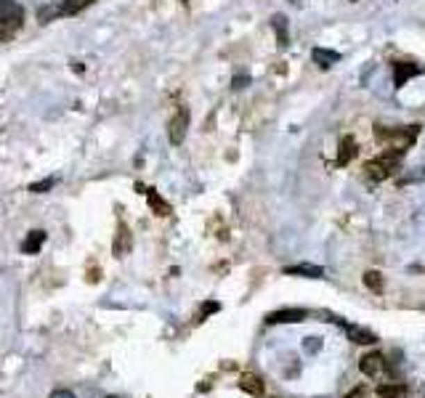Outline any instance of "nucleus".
Wrapping results in <instances>:
<instances>
[{"mask_svg": "<svg viewBox=\"0 0 425 398\" xmlns=\"http://www.w3.org/2000/svg\"><path fill=\"white\" fill-rule=\"evenodd\" d=\"M420 128L417 125H410V128H385V125H375V138L380 144H388V151L394 154H407V149L415 144Z\"/></svg>", "mask_w": 425, "mask_h": 398, "instance_id": "1", "label": "nucleus"}, {"mask_svg": "<svg viewBox=\"0 0 425 398\" xmlns=\"http://www.w3.org/2000/svg\"><path fill=\"white\" fill-rule=\"evenodd\" d=\"M24 24V8L16 0H0V43L14 40Z\"/></svg>", "mask_w": 425, "mask_h": 398, "instance_id": "2", "label": "nucleus"}, {"mask_svg": "<svg viewBox=\"0 0 425 398\" xmlns=\"http://www.w3.org/2000/svg\"><path fill=\"white\" fill-rule=\"evenodd\" d=\"M186 131H189V109H178V112L170 117V122H167V138H170V144H173V147L183 144Z\"/></svg>", "mask_w": 425, "mask_h": 398, "instance_id": "3", "label": "nucleus"}, {"mask_svg": "<svg viewBox=\"0 0 425 398\" xmlns=\"http://www.w3.org/2000/svg\"><path fill=\"white\" fill-rule=\"evenodd\" d=\"M308 316L306 308H285V310H274L266 316V324H295V322H303Z\"/></svg>", "mask_w": 425, "mask_h": 398, "instance_id": "4", "label": "nucleus"}, {"mask_svg": "<svg viewBox=\"0 0 425 398\" xmlns=\"http://www.w3.org/2000/svg\"><path fill=\"white\" fill-rule=\"evenodd\" d=\"M417 74H423V67H417V64H404V61H399L394 67V83L396 88H401V85H407L412 77H417Z\"/></svg>", "mask_w": 425, "mask_h": 398, "instance_id": "5", "label": "nucleus"}, {"mask_svg": "<svg viewBox=\"0 0 425 398\" xmlns=\"http://www.w3.org/2000/svg\"><path fill=\"white\" fill-rule=\"evenodd\" d=\"M131 244H133L131 231H128V226H125V223H120V226H117V234H115V244H112L115 258H125V255L131 252Z\"/></svg>", "mask_w": 425, "mask_h": 398, "instance_id": "6", "label": "nucleus"}, {"mask_svg": "<svg viewBox=\"0 0 425 398\" xmlns=\"http://www.w3.org/2000/svg\"><path fill=\"white\" fill-rule=\"evenodd\" d=\"M285 274L288 276H306V279H322L324 276V268L314 263H298V265H288Z\"/></svg>", "mask_w": 425, "mask_h": 398, "instance_id": "7", "label": "nucleus"}, {"mask_svg": "<svg viewBox=\"0 0 425 398\" xmlns=\"http://www.w3.org/2000/svg\"><path fill=\"white\" fill-rule=\"evenodd\" d=\"M359 369H362V374H367V377H378L380 372L385 369V358H383V354H367L359 361Z\"/></svg>", "mask_w": 425, "mask_h": 398, "instance_id": "8", "label": "nucleus"}, {"mask_svg": "<svg viewBox=\"0 0 425 398\" xmlns=\"http://www.w3.org/2000/svg\"><path fill=\"white\" fill-rule=\"evenodd\" d=\"M240 388H242L244 393H250V396H263V390H266L263 380H260L258 374H253V372H244L242 377H240Z\"/></svg>", "mask_w": 425, "mask_h": 398, "instance_id": "9", "label": "nucleus"}, {"mask_svg": "<svg viewBox=\"0 0 425 398\" xmlns=\"http://www.w3.org/2000/svg\"><path fill=\"white\" fill-rule=\"evenodd\" d=\"M356 138L353 135H343V141H340V149H338V165H349L353 157H356Z\"/></svg>", "mask_w": 425, "mask_h": 398, "instance_id": "10", "label": "nucleus"}, {"mask_svg": "<svg viewBox=\"0 0 425 398\" xmlns=\"http://www.w3.org/2000/svg\"><path fill=\"white\" fill-rule=\"evenodd\" d=\"M43 244H46V231L38 229V231H30L27 239L22 242V252H24V255H38Z\"/></svg>", "mask_w": 425, "mask_h": 398, "instance_id": "11", "label": "nucleus"}, {"mask_svg": "<svg viewBox=\"0 0 425 398\" xmlns=\"http://www.w3.org/2000/svg\"><path fill=\"white\" fill-rule=\"evenodd\" d=\"M311 56H314V61H317L322 69H330L333 64L340 61V53H338V51H330V48H314Z\"/></svg>", "mask_w": 425, "mask_h": 398, "instance_id": "12", "label": "nucleus"}, {"mask_svg": "<svg viewBox=\"0 0 425 398\" xmlns=\"http://www.w3.org/2000/svg\"><path fill=\"white\" fill-rule=\"evenodd\" d=\"M144 194H147V199H149V207L154 210V215H160V218H167V215H170V205H167L165 199L154 192V189H144Z\"/></svg>", "mask_w": 425, "mask_h": 398, "instance_id": "13", "label": "nucleus"}, {"mask_svg": "<svg viewBox=\"0 0 425 398\" xmlns=\"http://www.w3.org/2000/svg\"><path fill=\"white\" fill-rule=\"evenodd\" d=\"M272 27H274V32H276V40H279V45H282V48H288V45H290L288 19H285L282 14L272 16Z\"/></svg>", "mask_w": 425, "mask_h": 398, "instance_id": "14", "label": "nucleus"}, {"mask_svg": "<svg viewBox=\"0 0 425 398\" xmlns=\"http://www.w3.org/2000/svg\"><path fill=\"white\" fill-rule=\"evenodd\" d=\"M349 340L356 345H372L378 342V335H372L369 329H362V326H349Z\"/></svg>", "mask_w": 425, "mask_h": 398, "instance_id": "15", "label": "nucleus"}, {"mask_svg": "<svg viewBox=\"0 0 425 398\" xmlns=\"http://www.w3.org/2000/svg\"><path fill=\"white\" fill-rule=\"evenodd\" d=\"M378 398H407V388L401 383H385L378 388Z\"/></svg>", "mask_w": 425, "mask_h": 398, "instance_id": "16", "label": "nucleus"}, {"mask_svg": "<svg viewBox=\"0 0 425 398\" xmlns=\"http://www.w3.org/2000/svg\"><path fill=\"white\" fill-rule=\"evenodd\" d=\"M96 0H61V11L64 16H72V14H80V11H85L88 6H93Z\"/></svg>", "mask_w": 425, "mask_h": 398, "instance_id": "17", "label": "nucleus"}, {"mask_svg": "<svg viewBox=\"0 0 425 398\" xmlns=\"http://www.w3.org/2000/svg\"><path fill=\"white\" fill-rule=\"evenodd\" d=\"M365 284L372 290V292H383V287H385V279H383V274L380 271H367L365 274Z\"/></svg>", "mask_w": 425, "mask_h": 398, "instance_id": "18", "label": "nucleus"}, {"mask_svg": "<svg viewBox=\"0 0 425 398\" xmlns=\"http://www.w3.org/2000/svg\"><path fill=\"white\" fill-rule=\"evenodd\" d=\"M53 183H56V178H43V181H38V183H32L30 192L32 194H46L48 189H53Z\"/></svg>", "mask_w": 425, "mask_h": 398, "instance_id": "19", "label": "nucleus"}, {"mask_svg": "<svg viewBox=\"0 0 425 398\" xmlns=\"http://www.w3.org/2000/svg\"><path fill=\"white\" fill-rule=\"evenodd\" d=\"M215 310H221V306H218V303H205V306L199 308V319H205V316H210V313H215Z\"/></svg>", "mask_w": 425, "mask_h": 398, "instance_id": "20", "label": "nucleus"}, {"mask_svg": "<svg viewBox=\"0 0 425 398\" xmlns=\"http://www.w3.org/2000/svg\"><path fill=\"white\" fill-rule=\"evenodd\" d=\"M247 83H250V77H247V74H237V77H234V83H231V88H244V85H247Z\"/></svg>", "mask_w": 425, "mask_h": 398, "instance_id": "21", "label": "nucleus"}, {"mask_svg": "<svg viewBox=\"0 0 425 398\" xmlns=\"http://www.w3.org/2000/svg\"><path fill=\"white\" fill-rule=\"evenodd\" d=\"M48 398H75V393H72V390H64V388H59V390H53Z\"/></svg>", "mask_w": 425, "mask_h": 398, "instance_id": "22", "label": "nucleus"}, {"mask_svg": "<svg viewBox=\"0 0 425 398\" xmlns=\"http://www.w3.org/2000/svg\"><path fill=\"white\" fill-rule=\"evenodd\" d=\"M106 398H117V396H106Z\"/></svg>", "mask_w": 425, "mask_h": 398, "instance_id": "23", "label": "nucleus"}]
</instances>
